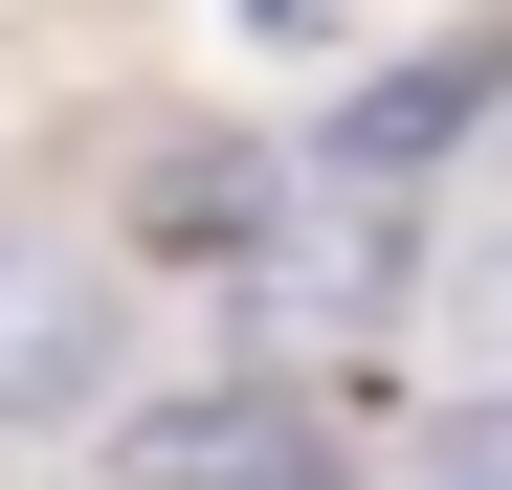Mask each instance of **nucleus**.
Segmentation results:
<instances>
[{
	"instance_id": "f257e3e1",
	"label": "nucleus",
	"mask_w": 512,
	"mask_h": 490,
	"mask_svg": "<svg viewBox=\"0 0 512 490\" xmlns=\"http://www.w3.org/2000/svg\"><path fill=\"white\" fill-rule=\"evenodd\" d=\"M134 490H357V446H334L290 379H201V401L134 424Z\"/></svg>"
},
{
	"instance_id": "f03ea898",
	"label": "nucleus",
	"mask_w": 512,
	"mask_h": 490,
	"mask_svg": "<svg viewBox=\"0 0 512 490\" xmlns=\"http://www.w3.org/2000/svg\"><path fill=\"white\" fill-rule=\"evenodd\" d=\"M112 379V268L90 245H0V424H67Z\"/></svg>"
},
{
	"instance_id": "7ed1b4c3",
	"label": "nucleus",
	"mask_w": 512,
	"mask_h": 490,
	"mask_svg": "<svg viewBox=\"0 0 512 490\" xmlns=\"http://www.w3.org/2000/svg\"><path fill=\"white\" fill-rule=\"evenodd\" d=\"M468 357H512V268H490V290H468Z\"/></svg>"
}]
</instances>
